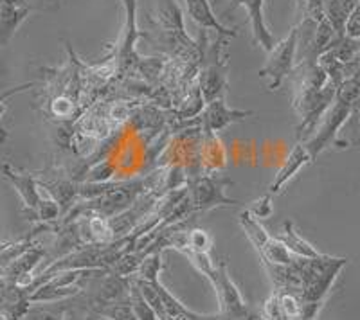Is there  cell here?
<instances>
[{
    "instance_id": "1",
    "label": "cell",
    "mask_w": 360,
    "mask_h": 320,
    "mask_svg": "<svg viewBox=\"0 0 360 320\" xmlns=\"http://www.w3.org/2000/svg\"><path fill=\"white\" fill-rule=\"evenodd\" d=\"M295 54H297V25L290 29V33L276 41L274 47L269 51L265 65L259 70V78L266 79L269 91H278L283 79L287 78L294 69Z\"/></svg>"
},
{
    "instance_id": "2",
    "label": "cell",
    "mask_w": 360,
    "mask_h": 320,
    "mask_svg": "<svg viewBox=\"0 0 360 320\" xmlns=\"http://www.w3.org/2000/svg\"><path fill=\"white\" fill-rule=\"evenodd\" d=\"M352 108L353 105L346 103V101H342V99L339 98L333 99V105H330V108H328V110L324 112L323 117H321L323 121H321V126L319 130H317V133H315V135L304 144L308 153H310L311 156V162L317 159V155L326 148L328 144L335 139L340 126L346 123V119H348L349 114H352Z\"/></svg>"
},
{
    "instance_id": "3",
    "label": "cell",
    "mask_w": 360,
    "mask_h": 320,
    "mask_svg": "<svg viewBox=\"0 0 360 320\" xmlns=\"http://www.w3.org/2000/svg\"><path fill=\"white\" fill-rule=\"evenodd\" d=\"M227 46V38L218 36L214 46L209 47L205 65L202 70V92H204L205 101H213L224 94V88H227V63L221 58V46Z\"/></svg>"
},
{
    "instance_id": "4",
    "label": "cell",
    "mask_w": 360,
    "mask_h": 320,
    "mask_svg": "<svg viewBox=\"0 0 360 320\" xmlns=\"http://www.w3.org/2000/svg\"><path fill=\"white\" fill-rule=\"evenodd\" d=\"M213 286L214 292L218 295V302H220V313L227 319H242L247 313V306L243 302L242 295H240V290H238L236 284L233 283V279L227 274V267L225 263H220L217 267V274L213 277Z\"/></svg>"
},
{
    "instance_id": "5",
    "label": "cell",
    "mask_w": 360,
    "mask_h": 320,
    "mask_svg": "<svg viewBox=\"0 0 360 320\" xmlns=\"http://www.w3.org/2000/svg\"><path fill=\"white\" fill-rule=\"evenodd\" d=\"M45 258V248L37 245H31L25 252H22L15 261L0 270V274L4 275L6 279L13 284H18L25 292V288L33 283V272L38 267L41 259Z\"/></svg>"
},
{
    "instance_id": "6",
    "label": "cell",
    "mask_w": 360,
    "mask_h": 320,
    "mask_svg": "<svg viewBox=\"0 0 360 320\" xmlns=\"http://www.w3.org/2000/svg\"><path fill=\"white\" fill-rule=\"evenodd\" d=\"M218 2H227L231 9L245 8L247 15H249L250 27H252V40L256 41V46L265 49L269 53L274 47L276 40L270 34L269 27L265 24V17H263V4L265 0H218Z\"/></svg>"
},
{
    "instance_id": "7",
    "label": "cell",
    "mask_w": 360,
    "mask_h": 320,
    "mask_svg": "<svg viewBox=\"0 0 360 320\" xmlns=\"http://www.w3.org/2000/svg\"><path fill=\"white\" fill-rule=\"evenodd\" d=\"M2 173H4L6 180H9V184L15 187V191L18 193V196L22 198L24 201L25 209L27 213H37V209L40 207L41 200L44 198L40 196V191H38V182L33 175H29V173L18 171V169L13 168L11 164H2Z\"/></svg>"
},
{
    "instance_id": "8",
    "label": "cell",
    "mask_w": 360,
    "mask_h": 320,
    "mask_svg": "<svg viewBox=\"0 0 360 320\" xmlns=\"http://www.w3.org/2000/svg\"><path fill=\"white\" fill-rule=\"evenodd\" d=\"M184 4L186 11H188V15L191 17V20L195 22V24L200 25L202 29L214 31V33L221 38L236 36V31H234V29L225 27V25L218 20L209 0H184Z\"/></svg>"
},
{
    "instance_id": "9",
    "label": "cell",
    "mask_w": 360,
    "mask_h": 320,
    "mask_svg": "<svg viewBox=\"0 0 360 320\" xmlns=\"http://www.w3.org/2000/svg\"><path fill=\"white\" fill-rule=\"evenodd\" d=\"M308 162H311V156L310 153H308L307 146H304V144H295L294 148H292V152L288 153L285 164L279 168L278 175H276L272 184H270L269 193L270 194L281 193L283 187H285V185H287L288 182H290L292 178H294L295 175H297V173L308 164Z\"/></svg>"
},
{
    "instance_id": "10",
    "label": "cell",
    "mask_w": 360,
    "mask_h": 320,
    "mask_svg": "<svg viewBox=\"0 0 360 320\" xmlns=\"http://www.w3.org/2000/svg\"><path fill=\"white\" fill-rule=\"evenodd\" d=\"M254 112L250 110H231L227 108L225 101L221 98L213 99L207 103V110H205V126H207V132H220L225 126H229L231 123H236V121H242L249 115H252Z\"/></svg>"
},
{
    "instance_id": "11",
    "label": "cell",
    "mask_w": 360,
    "mask_h": 320,
    "mask_svg": "<svg viewBox=\"0 0 360 320\" xmlns=\"http://www.w3.org/2000/svg\"><path fill=\"white\" fill-rule=\"evenodd\" d=\"M29 13H31L29 8H20V6H13L0 0V47L8 46Z\"/></svg>"
},
{
    "instance_id": "12",
    "label": "cell",
    "mask_w": 360,
    "mask_h": 320,
    "mask_svg": "<svg viewBox=\"0 0 360 320\" xmlns=\"http://www.w3.org/2000/svg\"><path fill=\"white\" fill-rule=\"evenodd\" d=\"M360 0H324L323 2V17L332 24L337 36H344V25L352 15L353 9L359 6Z\"/></svg>"
},
{
    "instance_id": "13",
    "label": "cell",
    "mask_w": 360,
    "mask_h": 320,
    "mask_svg": "<svg viewBox=\"0 0 360 320\" xmlns=\"http://www.w3.org/2000/svg\"><path fill=\"white\" fill-rule=\"evenodd\" d=\"M281 232L283 234L279 236V241L287 246L292 254L297 255L299 259H315V258H321V255H323L319 251H317V248H315L314 245H311V243H308L303 236L299 234L297 230H295L294 223H292L290 220H288V222H285Z\"/></svg>"
},
{
    "instance_id": "14",
    "label": "cell",
    "mask_w": 360,
    "mask_h": 320,
    "mask_svg": "<svg viewBox=\"0 0 360 320\" xmlns=\"http://www.w3.org/2000/svg\"><path fill=\"white\" fill-rule=\"evenodd\" d=\"M231 204L227 198L221 196V189L213 180L204 178L197 184L195 189V207L198 209H209V207L221 206V204Z\"/></svg>"
},
{
    "instance_id": "15",
    "label": "cell",
    "mask_w": 360,
    "mask_h": 320,
    "mask_svg": "<svg viewBox=\"0 0 360 320\" xmlns=\"http://www.w3.org/2000/svg\"><path fill=\"white\" fill-rule=\"evenodd\" d=\"M240 223H242L243 230H245L247 238L250 239L254 246H256V251L262 254L265 251V246L269 245V241L272 239V236H269L265 229H263L262 223L258 222V218L254 216L249 209L243 211L242 216H240Z\"/></svg>"
},
{
    "instance_id": "16",
    "label": "cell",
    "mask_w": 360,
    "mask_h": 320,
    "mask_svg": "<svg viewBox=\"0 0 360 320\" xmlns=\"http://www.w3.org/2000/svg\"><path fill=\"white\" fill-rule=\"evenodd\" d=\"M157 18L166 29H172L176 33L184 34V20H182V11L176 6L175 0H160L157 8Z\"/></svg>"
},
{
    "instance_id": "17",
    "label": "cell",
    "mask_w": 360,
    "mask_h": 320,
    "mask_svg": "<svg viewBox=\"0 0 360 320\" xmlns=\"http://www.w3.org/2000/svg\"><path fill=\"white\" fill-rule=\"evenodd\" d=\"M65 308L60 302H31L22 320H63Z\"/></svg>"
},
{
    "instance_id": "18",
    "label": "cell",
    "mask_w": 360,
    "mask_h": 320,
    "mask_svg": "<svg viewBox=\"0 0 360 320\" xmlns=\"http://www.w3.org/2000/svg\"><path fill=\"white\" fill-rule=\"evenodd\" d=\"M89 234L92 243H96V245H108V243L114 241L110 222H108L107 216H101V214H96V216L90 218Z\"/></svg>"
},
{
    "instance_id": "19",
    "label": "cell",
    "mask_w": 360,
    "mask_h": 320,
    "mask_svg": "<svg viewBox=\"0 0 360 320\" xmlns=\"http://www.w3.org/2000/svg\"><path fill=\"white\" fill-rule=\"evenodd\" d=\"M160 270H162V261H160V251L148 252L141 261L139 268H137V275L141 281L146 283H155L160 277Z\"/></svg>"
},
{
    "instance_id": "20",
    "label": "cell",
    "mask_w": 360,
    "mask_h": 320,
    "mask_svg": "<svg viewBox=\"0 0 360 320\" xmlns=\"http://www.w3.org/2000/svg\"><path fill=\"white\" fill-rule=\"evenodd\" d=\"M94 309L98 315H101L103 319H107V320H137L130 302L124 304L117 300V302L101 304V306H98V308Z\"/></svg>"
},
{
    "instance_id": "21",
    "label": "cell",
    "mask_w": 360,
    "mask_h": 320,
    "mask_svg": "<svg viewBox=\"0 0 360 320\" xmlns=\"http://www.w3.org/2000/svg\"><path fill=\"white\" fill-rule=\"evenodd\" d=\"M34 85H37L34 81H27V83H24V85H17V86H13V88H8V91H4L2 94H0V144H4L9 137V132L6 130L4 123H2V119H4V114H6V108H8V101L13 98V95H17V94H20V92H25V91H29V88H33Z\"/></svg>"
},
{
    "instance_id": "22",
    "label": "cell",
    "mask_w": 360,
    "mask_h": 320,
    "mask_svg": "<svg viewBox=\"0 0 360 320\" xmlns=\"http://www.w3.org/2000/svg\"><path fill=\"white\" fill-rule=\"evenodd\" d=\"M344 36L352 38V40H360V2L352 11L348 20H346V25H344Z\"/></svg>"
},
{
    "instance_id": "23",
    "label": "cell",
    "mask_w": 360,
    "mask_h": 320,
    "mask_svg": "<svg viewBox=\"0 0 360 320\" xmlns=\"http://www.w3.org/2000/svg\"><path fill=\"white\" fill-rule=\"evenodd\" d=\"M265 319L266 320H288L283 315V309L279 306V295L274 292L270 295V299L265 302Z\"/></svg>"
},
{
    "instance_id": "24",
    "label": "cell",
    "mask_w": 360,
    "mask_h": 320,
    "mask_svg": "<svg viewBox=\"0 0 360 320\" xmlns=\"http://www.w3.org/2000/svg\"><path fill=\"white\" fill-rule=\"evenodd\" d=\"M270 198H272V194L270 193L265 194V196L259 198L258 201H254V206L249 209L254 216L258 218V220L269 218V214L272 213V207H270Z\"/></svg>"
},
{
    "instance_id": "25",
    "label": "cell",
    "mask_w": 360,
    "mask_h": 320,
    "mask_svg": "<svg viewBox=\"0 0 360 320\" xmlns=\"http://www.w3.org/2000/svg\"><path fill=\"white\" fill-rule=\"evenodd\" d=\"M307 4H308V0H297L299 9H301V11H303V13H304V9H307Z\"/></svg>"
}]
</instances>
